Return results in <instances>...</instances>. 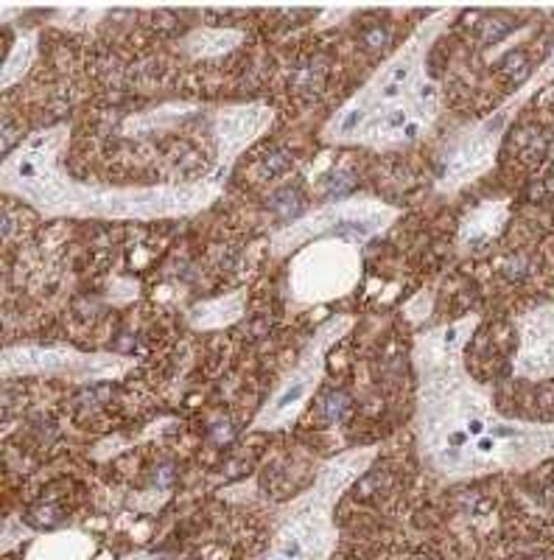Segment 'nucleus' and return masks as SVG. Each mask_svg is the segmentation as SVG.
Here are the masks:
<instances>
[{"instance_id":"f257e3e1","label":"nucleus","mask_w":554,"mask_h":560,"mask_svg":"<svg viewBox=\"0 0 554 560\" xmlns=\"http://www.w3.org/2000/svg\"><path fill=\"white\" fill-rule=\"evenodd\" d=\"M482 314H465L414 337V448L437 482L521 474L554 457V420L504 418L493 389L476 382L465 350Z\"/></svg>"},{"instance_id":"f03ea898","label":"nucleus","mask_w":554,"mask_h":560,"mask_svg":"<svg viewBox=\"0 0 554 560\" xmlns=\"http://www.w3.org/2000/svg\"><path fill=\"white\" fill-rule=\"evenodd\" d=\"M71 140L68 124L37 129L7 154L0 168L3 194L17 197L45 219H109V222H157L188 219L222 197L233 166L213 163L211 172L191 183L96 185L73 179L64 168Z\"/></svg>"},{"instance_id":"7ed1b4c3","label":"nucleus","mask_w":554,"mask_h":560,"mask_svg":"<svg viewBox=\"0 0 554 560\" xmlns=\"http://www.w3.org/2000/svg\"><path fill=\"white\" fill-rule=\"evenodd\" d=\"M381 446H356L319 463L311 488L274 510L267 560H333L339 544L337 508L358 477H364Z\"/></svg>"},{"instance_id":"20e7f679","label":"nucleus","mask_w":554,"mask_h":560,"mask_svg":"<svg viewBox=\"0 0 554 560\" xmlns=\"http://www.w3.org/2000/svg\"><path fill=\"white\" fill-rule=\"evenodd\" d=\"M453 14H457L453 7L437 9L423 23H417L414 32L398 45L396 51L378 65L376 73L328 118V124L322 127V135H319L322 143H331V147H356V138L362 135V129L384 107L406 98L428 77V54H432L437 37L448 28Z\"/></svg>"},{"instance_id":"39448f33","label":"nucleus","mask_w":554,"mask_h":560,"mask_svg":"<svg viewBox=\"0 0 554 560\" xmlns=\"http://www.w3.org/2000/svg\"><path fill=\"white\" fill-rule=\"evenodd\" d=\"M401 217L403 210L396 205L384 202L378 197H367V194H353V197L319 205V208L308 210L306 217L274 230L269 247H272L274 258L294 255L317 238H344V242L362 247V244L384 236Z\"/></svg>"},{"instance_id":"423d86ee","label":"nucleus","mask_w":554,"mask_h":560,"mask_svg":"<svg viewBox=\"0 0 554 560\" xmlns=\"http://www.w3.org/2000/svg\"><path fill=\"white\" fill-rule=\"evenodd\" d=\"M549 82H554V48L518 93H512L507 102L498 104L487 118H482V121H476L473 127L459 132V138L453 140L451 152H448L446 158L440 179H437V191L451 197V194L462 191L465 185L476 183L479 177H484V174L491 172L493 163H496L498 149H502L504 132H507V127H510L512 118H516V109L535 96L538 90L546 88Z\"/></svg>"},{"instance_id":"0eeeda50","label":"nucleus","mask_w":554,"mask_h":560,"mask_svg":"<svg viewBox=\"0 0 554 560\" xmlns=\"http://www.w3.org/2000/svg\"><path fill=\"white\" fill-rule=\"evenodd\" d=\"M356 325L353 314H333L326 323L319 325L317 331L308 337V342L299 350L297 364L288 370L281 384L272 389L258 415L252 418L247 432H283L297 423L303 409L317 393L319 382L326 378V364H328V350L337 342H342L351 328Z\"/></svg>"},{"instance_id":"6e6552de","label":"nucleus","mask_w":554,"mask_h":560,"mask_svg":"<svg viewBox=\"0 0 554 560\" xmlns=\"http://www.w3.org/2000/svg\"><path fill=\"white\" fill-rule=\"evenodd\" d=\"M362 249L344 238H317L292 255L286 292L294 306H322L342 300L362 283Z\"/></svg>"},{"instance_id":"1a4fd4ad","label":"nucleus","mask_w":554,"mask_h":560,"mask_svg":"<svg viewBox=\"0 0 554 560\" xmlns=\"http://www.w3.org/2000/svg\"><path fill=\"white\" fill-rule=\"evenodd\" d=\"M3 378H64L73 384L118 382L134 368L121 353H84L71 345H9L0 353Z\"/></svg>"},{"instance_id":"9d476101","label":"nucleus","mask_w":554,"mask_h":560,"mask_svg":"<svg viewBox=\"0 0 554 560\" xmlns=\"http://www.w3.org/2000/svg\"><path fill=\"white\" fill-rule=\"evenodd\" d=\"M443 107L440 84L432 77L423 79L417 88L401 102L389 104L362 129L356 147L376 149V152H392V149L412 147L434 127Z\"/></svg>"},{"instance_id":"9b49d317","label":"nucleus","mask_w":554,"mask_h":560,"mask_svg":"<svg viewBox=\"0 0 554 560\" xmlns=\"http://www.w3.org/2000/svg\"><path fill=\"white\" fill-rule=\"evenodd\" d=\"M518 348L512 357V376L523 382L554 378V300L516 314Z\"/></svg>"},{"instance_id":"f8f14e48","label":"nucleus","mask_w":554,"mask_h":560,"mask_svg":"<svg viewBox=\"0 0 554 560\" xmlns=\"http://www.w3.org/2000/svg\"><path fill=\"white\" fill-rule=\"evenodd\" d=\"M274 124V109L263 102L227 104L213 113L211 132L216 140V163L233 166Z\"/></svg>"},{"instance_id":"ddd939ff","label":"nucleus","mask_w":554,"mask_h":560,"mask_svg":"<svg viewBox=\"0 0 554 560\" xmlns=\"http://www.w3.org/2000/svg\"><path fill=\"white\" fill-rule=\"evenodd\" d=\"M510 222V202L507 199H487L468 213L457 230V247L462 255L482 253L493 238Z\"/></svg>"},{"instance_id":"4468645a","label":"nucleus","mask_w":554,"mask_h":560,"mask_svg":"<svg viewBox=\"0 0 554 560\" xmlns=\"http://www.w3.org/2000/svg\"><path fill=\"white\" fill-rule=\"evenodd\" d=\"M98 552L96 538L82 529H57L37 535L28 547L26 560H93Z\"/></svg>"},{"instance_id":"2eb2a0df","label":"nucleus","mask_w":554,"mask_h":560,"mask_svg":"<svg viewBox=\"0 0 554 560\" xmlns=\"http://www.w3.org/2000/svg\"><path fill=\"white\" fill-rule=\"evenodd\" d=\"M244 308H247V289H233L222 298L202 300L188 308V325L197 331H219L238 323L244 317Z\"/></svg>"},{"instance_id":"dca6fc26","label":"nucleus","mask_w":554,"mask_h":560,"mask_svg":"<svg viewBox=\"0 0 554 560\" xmlns=\"http://www.w3.org/2000/svg\"><path fill=\"white\" fill-rule=\"evenodd\" d=\"M241 43L244 34L233 32V28H197V32H191L179 43V48L193 59H213L233 51Z\"/></svg>"},{"instance_id":"f3484780","label":"nucleus","mask_w":554,"mask_h":560,"mask_svg":"<svg viewBox=\"0 0 554 560\" xmlns=\"http://www.w3.org/2000/svg\"><path fill=\"white\" fill-rule=\"evenodd\" d=\"M37 43H39L37 28L17 34V39H14V45H12V51H9V57H7V65H3V79H0V88L9 90L12 84H17L20 79L26 77L28 68H32L34 59H37Z\"/></svg>"},{"instance_id":"a211bd4d","label":"nucleus","mask_w":554,"mask_h":560,"mask_svg":"<svg viewBox=\"0 0 554 560\" xmlns=\"http://www.w3.org/2000/svg\"><path fill=\"white\" fill-rule=\"evenodd\" d=\"M123 560H174V558H166V555H152V552H134V555H127Z\"/></svg>"},{"instance_id":"6ab92c4d","label":"nucleus","mask_w":554,"mask_h":560,"mask_svg":"<svg viewBox=\"0 0 554 560\" xmlns=\"http://www.w3.org/2000/svg\"><path fill=\"white\" fill-rule=\"evenodd\" d=\"M552 158H554V147H552Z\"/></svg>"}]
</instances>
